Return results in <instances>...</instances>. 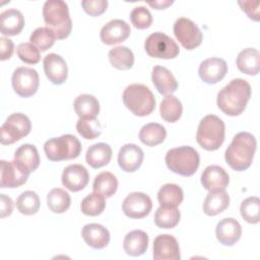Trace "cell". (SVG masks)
I'll use <instances>...</instances> for the list:
<instances>
[{
    "instance_id": "obj_16",
    "label": "cell",
    "mask_w": 260,
    "mask_h": 260,
    "mask_svg": "<svg viewBox=\"0 0 260 260\" xmlns=\"http://www.w3.org/2000/svg\"><path fill=\"white\" fill-rule=\"evenodd\" d=\"M228 72V64L220 58H208L199 65L198 74L200 78L208 84H214L222 80Z\"/></svg>"
},
{
    "instance_id": "obj_30",
    "label": "cell",
    "mask_w": 260,
    "mask_h": 260,
    "mask_svg": "<svg viewBox=\"0 0 260 260\" xmlns=\"http://www.w3.org/2000/svg\"><path fill=\"white\" fill-rule=\"evenodd\" d=\"M73 106L79 118H96L100 113V103L96 98L91 94L83 93L78 95Z\"/></svg>"
},
{
    "instance_id": "obj_43",
    "label": "cell",
    "mask_w": 260,
    "mask_h": 260,
    "mask_svg": "<svg viewBox=\"0 0 260 260\" xmlns=\"http://www.w3.org/2000/svg\"><path fill=\"white\" fill-rule=\"evenodd\" d=\"M130 20L132 24L138 29L148 28L152 23V15L150 11L144 6H137L133 8L130 13Z\"/></svg>"
},
{
    "instance_id": "obj_35",
    "label": "cell",
    "mask_w": 260,
    "mask_h": 260,
    "mask_svg": "<svg viewBox=\"0 0 260 260\" xmlns=\"http://www.w3.org/2000/svg\"><path fill=\"white\" fill-rule=\"evenodd\" d=\"M118 188L117 178L110 172L100 173L93 181L92 189L93 192H98L104 195L106 198L112 197Z\"/></svg>"
},
{
    "instance_id": "obj_23",
    "label": "cell",
    "mask_w": 260,
    "mask_h": 260,
    "mask_svg": "<svg viewBox=\"0 0 260 260\" xmlns=\"http://www.w3.org/2000/svg\"><path fill=\"white\" fill-rule=\"evenodd\" d=\"M81 236L84 242L93 249H104L110 242L109 231L100 223H87L82 228Z\"/></svg>"
},
{
    "instance_id": "obj_13",
    "label": "cell",
    "mask_w": 260,
    "mask_h": 260,
    "mask_svg": "<svg viewBox=\"0 0 260 260\" xmlns=\"http://www.w3.org/2000/svg\"><path fill=\"white\" fill-rule=\"evenodd\" d=\"M28 174L13 159L0 161V188H17L26 183Z\"/></svg>"
},
{
    "instance_id": "obj_18",
    "label": "cell",
    "mask_w": 260,
    "mask_h": 260,
    "mask_svg": "<svg viewBox=\"0 0 260 260\" xmlns=\"http://www.w3.org/2000/svg\"><path fill=\"white\" fill-rule=\"evenodd\" d=\"M130 32V26L125 20L113 19L102 27L100 37L104 44L115 45L126 41Z\"/></svg>"
},
{
    "instance_id": "obj_28",
    "label": "cell",
    "mask_w": 260,
    "mask_h": 260,
    "mask_svg": "<svg viewBox=\"0 0 260 260\" xmlns=\"http://www.w3.org/2000/svg\"><path fill=\"white\" fill-rule=\"evenodd\" d=\"M230 204V196L225 190L209 192L203 202V211L208 216L221 213Z\"/></svg>"
},
{
    "instance_id": "obj_27",
    "label": "cell",
    "mask_w": 260,
    "mask_h": 260,
    "mask_svg": "<svg viewBox=\"0 0 260 260\" xmlns=\"http://www.w3.org/2000/svg\"><path fill=\"white\" fill-rule=\"evenodd\" d=\"M112 158V148L109 144L99 142L88 147L85 160L93 169H100L107 166Z\"/></svg>"
},
{
    "instance_id": "obj_8",
    "label": "cell",
    "mask_w": 260,
    "mask_h": 260,
    "mask_svg": "<svg viewBox=\"0 0 260 260\" xmlns=\"http://www.w3.org/2000/svg\"><path fill=\"white\" fill-rule=\"evenodd\" d=\"M31 129V123L22 113H13L5 120L1 127L0 142L3 145L12 144L25 137Z\"/></svg>"
},
{
    "instance_id": "obj_46",
    "label": "cell",
    "mask_w": 260,
    "mask_h": 260,
    "mask_svg": "<svg viewBox=\"0 0 260 260\" xmlns=\"http://www.w3.org/2000/svg\"><path fill=\"white\" fill-rule=\"evenodd\" d=\"M239 5L242 10L247 13L249 18L258 21L259 20V1H239Z\"/></svg>"
},
{
    "instance_id": "obj_48",
    "label": "cell",
    "mask_w": 260,
    "mask_h": 260,
    "mask_svg": "<svg viewBox=\"0 0 260 260\" xmlns=\"http://www.w3.org/2000/svg\"><path fill=\"white\" fill-rule=\"evenodd\" d=\"M0 200H1V211L0 216L2 218L9 216L12 213L13 210V202L10 197L6 196L5 194H0Z\"/></svg>"
},
{
    "instance_id": "obj_49",
    "label": "cell",
    "mask_w": 260,
    "mask_h": 260,
    "mask_svg": "<svg viewBox=\"0 0 260 260\" xmlns=\"http://www.w3.org/2000/svg\"><path fill=\"white\" fill-rule=\"evenodd\" d=\"M174 2L173 1H154V2H148V5L153 7V9H166L168 6L172 5Z\"/></svg>"
},
{
    "instance_id": "obj_11",
    "label": "cell",
    "mask_w": 260,
    "mask_h": 260,
    "mask_svg": "<svg viewBox=\"0 0 260 260\" xmlns=\"http://www.w3.org/2000/svg\"><path fill=\"white\" fill-rule=\"evenodd\" d=\"M174 35L187 50H194L202 43V32L198 25L189 18L180 17L174 23Z\"/></svg>"
},
{
    "instance_id": "obj_25",
    "label": "cell",
    "mask_w": 260,
    "mask_h": 260,
    "mask_svg": "<svg viewBox=\"0 0 260 260\" xmlns=\"http://www.w3.org/2000/svg\"><path fill=\"white\" fill-rule=\"evenodd\" d=\"M1 34L4 36H16L24 26V17L17 9H7L0 14Z\"/></svg>"
},
{
    "instance_id": "obj_32",
    "label": "cell",
    "mask_w": 260,
    "mask_h": 260,
    "mask_svg": "<svg viewBox=\"0 0 260 260\" xmlns=\"http://www.w3.org/2000/svg\"><path fill=\"white\" fill-rule=\"evenodd\" d=\"M166 137L167 130L158 123L145 124L139 131L140 141L147 146H155L164 142Z\"/></svg>"
},
{
    "instance_id": "obj_34",
    "label": "cell",
    "mask_w": 260,
    "mask_h": 260,
    "mask_svg": "<svg viewBox=\"0 0 260 260\" xmlns=\"http://www.w3.org/2000/svg\"><path fill=\"white\" fill-rule=\"evenodd\" d=\"M183 112V106L181 101L175 96V95H167L159 105V113L160 117L169 122V123H174L177 122Z\"/></svg>"
},
{
    "instance_id": "obj_44",
    "label": "cell",
    "mask_w": 260,
    "mask_h": 260,
    "mask_svg": "<svg viewBox=\"0 0 260 260\" xmlns=\"http://www.w3.org/2000/svg\"><path fill=\"white\" fill-rule=\"evenodd\" d=\"M18 58L26 64H37L41 59L40 50L31 43H21L16 48Z\"/></svg>"
},
{
    "instance_id": "obj_31",
    "label": "cell",
    "mask_w": 260,
    "mask_h": 260,
    "mask_svg": "<svg viewBox=\"0 0 260 260\" xmlns=\"http://www.w3.org/2000/svg\"><path fill=\"white\" fill-rule=\"evenodd\" d=\"M184 199L182 188L177 184H165L157 192V200L160 206L178 207Z\"/></svg>"
},
{
    "instance_id": "obj_3",
    "label": "cell",
    "mask_w": 260,
    "mask_h": 260,
    "mask_svg": "<svg viewBox=\"0 0 260 260\" xmlns=\"http://www.w3.org/2000/svg\"><path fill=\"white\" fill-rule=\"evenodd\" d=\"M43 17L47 27L52 29L56 39H66L72 29L69 8L65 1L48 0L43 6Z\"/></svg>"
},
{
    "instance_id": "obj_39",
    "label": "cell",
    "mask_w": 260,
    "mask_h": 260,
    "mask_svg": "<svg viewBox=\"0 0 260 260\" xmlns=\"http://www.w3.org/2000/svg\"><path fill=\"white\" fill-rule=\"evenodd\" d=\"M40 198L35 191H24L16 199L18 211L24 215L36 214L40 209Z\"/></svg>"
},
{
    "instance_id": "obj_21",
    "label": "cell",
    "mask_w": 260,
    "mask_h": 260,
    "mask_svg": "<svg viewBox=\"0 0 260 260\" xmlns=\"http://www.w3.org/2000/svg\"><path fill=\"white\" fill-rule=\"evenodd\" d=\"M217 241L224 246L235 245L242 236V228L238 220L233 217L221 219L215 229Z\"/></svg>"
},
{
    "instance_id": "obj_1",
    "label": "cell",
    "mask_w": 260,
    "mask_h": 260,
    "mask_svg": "<svg viewBox=\"0 0 260 260\" xmlns=\"http://www.w3.org/2000/svg\"><path fill=\"white\" fill-rule=\"evenodd\" d=\"M251 98V86L242 78L231 80L217 93L218 109L228 116H239L246 109Z\"/></svg>"
},
{
    "instance_id": "obj_37",
    "label": "cell",
    "mask_w": 260,
    "mask_h": 260,
    "mask_svg": "<svg viewBox=\"0 0 260 260\" xmlns=\"http://www.w3.org/2000/svg\"><path fill=\"white\" fill-rule=\"evenodd\" d=\"M47 204L54 213H63L70 207L71 198L65 190L54 188L47 195Z\"/></svg>"
},
{
    "instance_id": "obj_7",
    "label": "cell",
    "mask_w": 260,
    "mask_h": 260,
    "mask_svg": "<svg viewBox=\"0 0 260 260\" xmlns=\"http://www.w3.org/2000/svg\"><path fill=\"white\" fill-rule=\"evenodd\" d=\"M46 156L52 161L76 158L81 151V143L74 135L64 134L47 140L44 144Z\"/></svg>"
},
{
    "instance_id": "obj_41",
    "label": "cell",
    "mask_w": 260,
    "mask_h": 260,
    "mask_svg": "<svg viewBox=\"0 0 260 260\" xmlns=\"http://www.w3.org/2000/svg\"><path fill=\"white\" fill-rule=\"evenodd\" d=\"M76 130L83 138L92 140L102 134V125L96 118H79Z\"/></svg>"
},
{
    "instance_id": "obj_12",
    "label": "cell",
    "mask_w": 260,
    "mask_h": 260,
    "mask_svg": "<svg viewBox=\"0 0 260 260\" xmlns=\"http://www.w3.org/2000/svg\"><path fill=\"white\" fill-rule=\"evenodd\" d=\"M151 208L152 201L150 197L142 192L130 193L122 204L124 214L130 218H143L149 214Z\"/></svg>"
},
{
    "instance_id": "obj_24",
    "label": "cell",
    "mask_w": 260,
    "mask_h": 260,
    "mask_svg": "<svg viewBox=\"0 0 260 260\" xmlns=\"http://www.w3.org/2000/svg\"><path fill=\"white\" fill-rule=\"evenodd\" d=\"M14 160L29 175L40 166V155L35 145L25 143L14 152Z\"/></svg>"
},
{
    "instance_id": "obj_29",
    "label": "cell",
    "mask_w": 260,
    "mask_h": 260,
    "mask_svg": "<svg viewBox=\"0 0 260 260\" xmlns=\"http://www.w3.org/2000/svg\"><path fill=\"white\" fill-rule=\"evenodd\" d=\"M260 55L258 50L247 48L238 54L236 63L238 69L248 75H257L259 72Z\"/></svg>"
},
{
    "instance_id": "obj_26",
    "label": "cell",
    "mask_w": 260,
    "mask_h": 260,
    "mask_svg": "<svg viewBox=\"0 0 260 260\" xmlns=\"http://www.w3.org/2000/svg\"><path fill=\"white\" fill-rule=\"evenodd\" d=\"M148 247V236L145 232L134 230L129 232L123 241L125 252L133 257L141 256L145 253Z\"/></svg>"
},
{
    "instance_id": "obj_4",
    "label": "cell",
    "mask_w": 260,
    "mask_h": 260,
    "mask_svg": "<svg viewBox=\"0 0 260 260\" xmlns=\"http://www.w3.org/2000/svg\"><path fill=\"white\" fill-rule=\"evenodd\" d=\"M126 108L135 116L145 117L155 109V99L151 90L144 84L128 85L122 95Z\"/></svg>"
},
{
    "instance_id": "obj_20",
    "label": "cell",
    "mask_w": 260,
    "mask_h": 260,
    "mask_svg": "<svg viewBox=\"0 0 260 260\" xmlns=\"http://www.w3.org/2000/svg\"><path fill=\"white\" fill-rule=\"evenodd\" d=\"M143 158V150L138 145L133 143L123 145L118 153L119 167L127 173H133L137 171L140 168Z\"/></svg>"
},
{
    "instance_id": "obj_33",
    "label": "cell",
    "mask_w": 260,
    "mask_h": 260,
    "mask_svg": "<svg viewBox=\"0 0 260 260\" xmlns=\"http://www.w3.org/2000/svg\"><path fill=\"white\" fill-rule=\"evenodd\" d=\"M108 57L111 65L119 70H128L134 64L133 52L125 46H118L111 49Z\"/></svg>"
},
{
    "instance_id": "obj_10",
    "label": "cell",
    "mask_w": 260,
    "mask_h": 260,
    "mask_svg": "<svg viewBox=\"0 0 260 260\" xmlns=\"http://www.w3.org/2000/svg\"><path fill=\"white\" fill-rule=\"evenodd\" d=\"M11 83L14 91L19 96L28 98L37 92L40 77L34 68L18 67L12 73Z\"/></svg>"
},
{
    "instance_id": "obj_45",
    "label": "cell",
    "mask_w": 260,
    "mask_h": 260,
    "mask_svg": "<svg viewBox=\"0 0 260 260\" xmlns=\"http://www.w3.org/2000/svg\"><path fill=\"white\" fill-rule=\"evenodd\" d=\"M83 10L90 16H99L103 14L108 7L107 0H84L81 1Z\"/></svg>"
},
{
    "instance_id": "obj_22",
    "label": "cell",
    "mask_w": 260,
    "mask_h": 260,
    "mask_svg": "<svg viewBox=\"0 0 260 260\" xmlns=\"http://www.w3.org/2000/svg\"><path fill=\"white\" fill-rule=\"evenodd\" d=\"M151 80L160 94L170 95L178 88V82L173 73L166 67L156 65L152 68Z\"/></svg>"
},
{
    "instance_id": "obj_17",
    "label": "cell",
    "mask_w": 260,
    "mask_h": 260,
    "mask_svg": "<svg viewBox=\"0 0 260 260\" xmlns=\"http://www.w3.org/2000/svg\"><path fill=\"white\" fill-rule=\"evenodd\" d=\"M61 181L66 189L71 192H77L86 187L89 181V175L82 165H69L64 169Z\"/></svg>"
},
{
    "instance_id": "obj_38",
    "label": "cell",
    "mask_w": 260,
    "mask_h": 260,
    "mask_svg": "<svg viewBox=\"0 0 260 260\" xmlns=\"http://www.w3.org/2000/svg\"><path fill=\"white\" fill-rule=\"evenodd\" d=\"M80 208L85 215H100L106 208V197L98 192L90 193L82 199Z\"/></svg>"
},
{
    "instance_id": "obj_5",
    "label": "cell",
    "mask_w": 260,
    "mask_h": 260,
    "mask_svg": "<svg viewBox=\"0 0 260 260\" xmlns=\"http://www.w3.org/2000/svg\"><path fill=\"white\" fill-rule=\"evenodd\" d=\"M165 160L169 170L184 177L194 175L200 164L197 150L187 145L170 149L166 154Z\"/></svg>"
},
{
    "instance_id": "obj_19",
    "label": "cell",
    "mask_w": 260,
    "mask_h": 260,
    "mask_svg": "<svg viewBox=\"0 0 260 260\" xmlns=\"http://www.w3.org/2000/svg\"><path fill=\"white\" fill-rule=\"evenodd\" d=\"M229 183V174L223 168L216 165L206 167L201 175V184L209 192L225 190Z\"/></svg>"
},
{
    "instance_id": "obj_36",
    "label": "cell",
    "mask_w": 260,
    "mask_h": 260,
    "mask_svg": "<svg viewBox=\"0 0 260 260\" xmlns=\"http://www.w3.org/2000/svg\"><path fill=\"white\" fill-rule=\"evenodd\" d=\"M181 218V213L177 207L159 206L154 213V223L160 229L175 228Z\"/></svg>"
},
{
    "instance_id": "obj_2",
    "label": "cell",
    "mask_w": 260,
    "mask_h": 260,
    "mask_svg": "<svg viewBox=\"0 0 260 260\" xmlns=\"http://www.w3.org/2000/svg\"><path fill=\"white\" fill-rule=\"evenodd\" d=\"M256 147L257 141L254 135L245 131L239 132L228 146L224 159L233 170L246 171L252 165Z\"/></svg>"
},
{
    "instance_id": "obj_9",
    "label": "cell",
    "mask_w": 260,
    "mask_h": 260,
    "mask_svg": "<svg viewBox=\"0 0 260 260\" xmlns=\"http://www.w3.org/2000/svg\"><path fill=\"white\" fill-rule=\"evenodd\" d=\"M144 49L150 57L158 59H174L180 53L177 43L160 31L153 32L147 37L144 42Z\"/></svg>"
},
{
    "instance_id": "obj_40",
    "label": "cell",
    "mask_w": 260,
    "mask_h": 260,
    "mask_svg": "<svg viewBox=\"0 0 260 260\" xmlns=\"http://www.w3.org/2000/svg\"><path fill=\"white\" fill-rule=\"evenodd\" d=\"M56 40V36L52 29L47 26H41L36 28L30 37L29 41L32 45H35L41 52H45L50 49Z\"/></svg>"
},
{
    "instance_id": "obj_15",
    "label": "cell",
    "mask_w": 260,
    "mask_h": 260,
    "mask_svg": "<svg viewBox=\"0 0 260 260\" xmlns=\"http://www.w3.org/2000/svg\"><path fill=\"white\" fill-rule=\"evenodd\" d=\"M47 78L56 85L63 84L68 76V67L65 60L58 54L50 53L43 61Z\"/></svg>"
},
{
    "instance_id": "obj_6",
    "label": "cell",
    "mask_w": 260,
    "mask_h": 260,
    "mask_svg": "<svg viewBox=\"0 0 260 260\" xmlns=\"http://www.w3.org/2000/svg\"><path fill=\"white\" fill-rule=\"evenodd\" d=\"M225 126L223 121L215 115L203 117L198 125L196 140L198 144L209 151L218 149L224 141Z\"/></svg>"
},
{
    "instance_id": "obj_14",
    "label": "cell",
    "mask_w": 260,
    "mask_h": 260,
    "mask_svg": "<svg viewBox=\"0 0 260 260\" xmlns=\"http://www.w3.org/2000/svg\"><path fill=\"white\" fill-rule=\"evenodd\" d=\"M154 260H180L181 253L178 241L171 235H158L153 241Z\"/></svg>"
},
{
    "instance_id": "obj_42",
    "label": "cell",
    "mask_w": 260,
    "mask_h": 260,
    "mask_svg": "<svg viewBox=\"0 0 260 260\" xmlns=\"http://www.w3.org/2000/svg\"><path fill=\"white\" fill-rule=\"evenodd\" d=\"M242 217L249 223H257L260 220V200L256 196L246 198L240 207Z\"/></svg>"
},
{
    "instance_id": "obj_47",
    "label": "cell",
    "mask_w": 260,
    "mask_h": 260,
    "mask_svg": "<svg viewBox=\"0 0 260 260\" xmlns=\"http://www.w3.org/2000/svg\"><path fill=\"white\" fill-rule=\"evenodd\" d=\"M0 60L5 61L10 59L14 51L13 42L8 38L2 37L0 38Z\"/></svg>"
}]
</instances>
